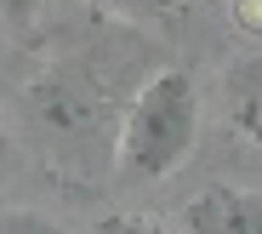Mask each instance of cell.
<instances>
[{
  "label": "cell",
  "mask_w": 262,
  "mask_h": 234,
  "mask_svg": "<svg viewBox=\"0 0 262 234\" xmlns=\"http://www.w3.org/2000/svg\"><path fill=\"white\" fill-rule=\"evenodd\" d=\"M200 137V91L183 69H160L143 80V91L131 98L120 137H114V166L137 183L171 177Z\"/></svg>",
  "instance_id": "cell-1"
},
{
  "label": "cell",
  "mask_w": 262,
  "mask_h": 234,
  "mask_svg": "<svg viewBox=\"0 0 262 234\" xmlns=\"http://www.w3.org/2000/svg\"><path fill=\"white\" fill-rule=\"evenodd\" d=\"M183 228L188 234H262V194L216 183V189H205V194L188 200Z\"/></svg>",
  "instance_id": "cell-2"
},
{
  "label": "cell",
  "mask_w": 262,
  "mask_h": 234,
  "mask_svg": "<svg viewBox=\"0 0 262 234\" xmlns=\"http://www.w3.org/2000/svg\"><path fill=\"white\" fill-rule=\"evenodd\" d=\"M108 6L125 17H143V23H177L194 12V0H108Z\"/></svg>",
  "instance_id": "cell-4"
},
{
  "label": "cell",
  "mask_w": 262,
  "mask_h": 234,
  "mask_svg": "<svg viewBox=\"0 0 262 234\" xmlns=\"http://www.w3.org/2000/svg\"><path fill=\"white\" fill-rule=\"evenodd\" d=\"M0 12H6V17H12L17 29H23V23H34V12H40V0H0Z\"/></svg>",
  "instance_id": "cell-8"
},
{
  "label": "cell",
  "mask_w": 262,
  "mask_h": 234,
  "mask_svg": "<svg viewBox=\"0 0 262 234\" xmlns=\"http://www.w3.org/2000/svg\"><path fill=\"white\" fill-rule=\"evenodd\" d=\"M228 17L245 34H262V0H228Z\"/></svg>",
  "instance_id": "cell-7"
},
{
  "label": "cell",
  "mask_w": 262,
  "mask_h": 234,
  "mask_svg": "<svg viewBox=\"0 0 262 234\" xmlns=\"http://www.w3.org/2000/svg\"><path fill=\"white\" fill-rule=\"evenodd\" d=\"M0 234H69V228L57 217H46V211L17 206V211H0Z\"/></svg>",
  "instance_id": "cell-6"
},
{
  "label": "cell",
  "mask_w": 262,
  "mask_h": 234,
  "mask_svg": "<svg viewBox=\"0 0 262 234\" xmlns=\"http://www.w3.org/2000/svg\"><path fill=\"white\" fill-rule=\"evenodd\" d=\"M223 114H228V131L239 143L262 149V52L239 57L223 74Z\"/></svg>",
  "instance_id": "cell-3"
},
{
  "label": "cell",
  "mask_w": 262,
  "mask_h": 234,
  "mask_svg": "<svg viewBox=\"0 0 262 234\" xmlns=\"http://www.w3.org/2000/svg\"><path fill=\"white\" fill-rule=\"evenodd\" d=\"M92 234H177V228H165V223L148 217V211H108V217L92 223Z\"/></svg>",
  "instance_id": "cell-5"
}]
</instances>
